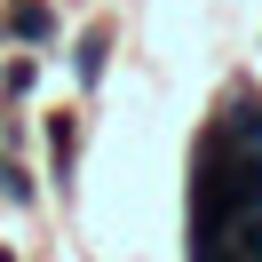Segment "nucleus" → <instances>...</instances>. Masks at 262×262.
I'll list each match as a JSON object with an SVG mask.
<instances>
[{"label":"nucleus","instance_id":"f257e3e1","mask_svg":"<svg viewBox=\"0 0 262 262\" xmlns=\"http://www.w3.org/2000/svg\"><path fill=\"white\" fill-rule=\"evenodd\" d=\"M8 32H16V40H56V8H48V0H24L16 16H8Z\"/></svg>","mask_w":262,"mask_h":262}]
</instances>
